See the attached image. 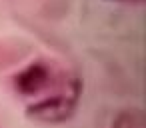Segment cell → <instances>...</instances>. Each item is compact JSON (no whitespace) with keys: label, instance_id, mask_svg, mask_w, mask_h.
I'll use <instances>...</instances> for the list:
<instances>
[{"label":"cell","instance_id":"cell-1","mask_svg":"<svg viewBox=\"0 0 146 128\" xmlns=\"http://www.w3.org/2000/svg\"><path fill=\"white\" fill-rule=\"evenodd\" d=\"M74 80L76 78L56 70L48 62H32L14 78V86H16V92L22 94L24 98H34V96L42 98V94L46 96L48 90L50 92L62 90Z\"/></svg>","mask_w":146,"mask_h":128},{"label":"cell","instance_id":"cell-2","mask_svg":"<svg viewBox=\"0 0 146 128\" xmlns=\"http://www.w3.org/2000/svg\"><path fill=\"white\" fill-rule=\"evenodd\" d=\"M122 2H130V0H122ZM132 2H140V0H132Z\"/></svg>","mask_w":146,"mask_h":128}]
</instances>
